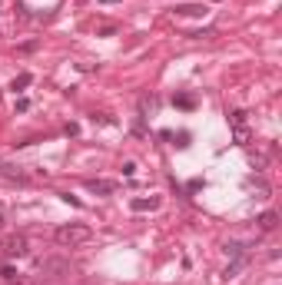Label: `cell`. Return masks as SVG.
Wrapping results in <instances>:
<instances>
[{"label":"cell","mask_w":282,"mask_h":285,"mask_svg":"<svg viewBox=\"0 0 282 285\" xmlns=\"http://www.w3.org/2000/svg\"><path fill=\"white\" fill-rule=\"evenodd\" d=\"M173 14L176 17H206V7L202 4H176Z\"/></svg>","instance_id":"277c9868"},{"label":"cell","mask_w":282,"mask_h":285,"mask_svg":"<svg viewBox=\"0 0 282 285\" xmlns=\"http://www.w3.org/2000/svg\"><path fill=\"white\" fill-rule=\"evenodd\" d=\"M252 166H259V169H266V163H269V159H266V153H252Z\"/></svg>","instance_id":"8fae6325"},{"label":"cell","mask_w":282,"mask_h":285,"mask_svg":"<svg viewBox=\"0 0 282 285\" xmlns=\"http://www.w3.org/2000/svg\"><path fill=\"white\" fill-rule=\"evenodd\" d=\"M0 226H4V212H0Z\"/></svg>","instance_id":"5bb4252c"},{"label":"cell","mask_w":282,"mask_h":285,"mask_svg":"<svg viewBox=\"0 0 282 285\" xmlns=\"http://www.w3.org/2000/svg\"><path fill=\"white\" fill-rule=\"evenodd\" d=\"M160 206V196H136V199H129V209H133V212H150V209H156Z\"/></svg>","instance_id":"3957f363"},{"label":"cell","mask_w":282,"mask_h":285,"mask_svg":"<svg viewBox=\"0 0 282 285\" xmlns=\"http://www.w3.org/2000/svg\"><path fill=\"white\" fill-rule=\"evenodd\" d=\"M0 176L10 182H27V173L20 166H10V163H0Z\"/></svg>","instance_id":"8992f818"},{"label":"cell","mask_w":282,"mask_h":285,"mask_svg":"<svg viewBox=\"0 0 282 285\" xmlns=\"http://www.w3.org/2000/svg\"><path fill=\"white\" fill-rule=\"evenodd\" d=\"M27 249H30V242H27L24 232H10V236L0 239V255L4 259H20V255H27Z\"/></svg>","instance_id":"7a4b0ae2"},{"label":"cell","mask_w":282,"mask_h":285,"mask_svg":"<svg viewBox=\"0 0 282 285\" xmlns=\"http://www.w3.org/2000/svg\"><path fill=\"white\" fill-rule=\"evenodd\" d=\"M173 103H176L179 110H193L196 100H193V96H186V93H179V96H173Z\"/></svg>","instance_id":"9c48e42d"},{"label":"cell","mask_w":282,"mask_h":285,"mask_svg":"<svg viewBox=\"0 0 282 285\" xmlns=\"http://www.w3.org/2000/svg\"><path fill=\"white\" fill-rule=\"evenodd\" d=\"M93 239V229L83 226V222H66V226H56L53 229V242L63 249H77V246H87Z\"/></svg>","instance_id":"6da1fadb"},{"label":"cell","mask_w":282,"mask_h":285,"mask_svg":"<svg viewBox=\"0 0 282 285\" xmlns=\"http://www.w3.org/2000/svg\"><path fill=\"white\" fill-rule=\"evenodd\" d=\"M30 83H33V77H30V73H20V77H17L14 83H10V87H14V90H27Z\"/></svg>","instance_id":"30bf717a"},{"label":"cell","mask_w":282,"mask_h":285,"mask_svg":"<svg viewBox=\"0 0 282 285\" xmlns=\"http://www.w3.org/2000/svg\"><path fill=\"white\" fill-rule=\"evenodd\" d=\"M233 126H236V142H239V146H246V142H249V129H246V123H233Z\"/></svg>","instance_id":"ba28073f"},{"label":"cell","mask_w":282,"mask_h":285,"mask_svg":"<svg viewBox=\"0 0 282 285\" xmlns=\"http://www.w3.org/2000/svg\"><path fill=\"white\" fill-rule=\"evenodd\" d=\"M30 110V100H17V113H27Z\"/></svg>","instance_id":"7c38bea8"},{"label":"cell","mask_w":282,"mask_h":285,"mask_svg":"<svg viewBox=\"0 0 282 285\" xmlns=\"http://www.w3.org/2000/svg\"><path fill=\"white\" fill-rule=\"evenodd\" d=\"M87 189L97 192V196H110V192H116V182H110V179H90Z\"/></svg>","instance_id":"5b68a950"},{"label":"cell","mask_w":282,"mask_h":285,"mask_svg":"<svg viewBox=\"0 0 282 285\" xmlns=\"http://www.w3.org/2000/svg\"><path fill=\"white\" fill-rule=\"evenodd\" d=\"M259 229H262V232H272L275 229V212H262V216H259Z\"/></svg>","instance_id":"52a82bcc"},{"label":"cell","mask_w":282,"mask_h":285,"mask_svg":"<svg viewBox=\"0 0 282 285\" xmlns=\"http://www.w3.org/2000/svg\"><path fill=\"white\" fill-rule=\"evenodd\" d=\"M103 4H116V0H103Z\"/></svg>","instance_id":"4fadbf2b"}]
</instances>
